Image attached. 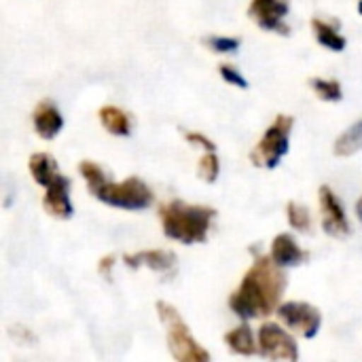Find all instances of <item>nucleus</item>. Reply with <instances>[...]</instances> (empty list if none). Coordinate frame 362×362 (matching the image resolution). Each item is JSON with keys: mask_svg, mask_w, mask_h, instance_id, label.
<instances>
[{"mask_svg": "<svg viewBox=\"0 0 362 362\" xmlns=\"http://www.w3.org/2000/svg\"><path fill=\"white\" fill-rule=\"evenodd\" d=\"M286 291V276L282 267L269 259H257L244 276L240 288L231 295L229 308L240 318H263L269 316Z\"/></svg>", "mask_w": 362, "mask_h": 362, "instance_id": "obj_1", "label": "nucleus"}, {"mask_svg": "<svg viewBox=\"0 0 362 362\" xmlns=\"http://www.w3.org/2000/svg\"><path fill=\"white\" fill-rule=\"evenodd\" d=\"M159 216H161L165 238L182 242V244H202L208 238V231L216 212L212 208L189 206L176 199V202L163 204L159 210Z\"/></svg>", "mask_w": 362, "mask_h": 362, "instance_id": "obj_2", "label": "nucleus"}, {"mask_svg": "<svg viewBox=\"0 0 362 362\" xmlns=\"http://www.w3.org/2000/svg\"><path fill=\"white\" fill-rule=\"evenodd\" d=\"M157 312L159 318L165 327V335H168V348L170 354L178 362H208L210 354L195 341V337L191 335L187 322L180 318L178 310L165 301H157Z\"/></svg>", "mask_w": 362, "mask_h": 362, "instance_id": "obj_3", "label": "nucleus"}, {"mask_svg": "<svg viewBox=\"0 0 362 362\" xmlns=\"http://www.w3.org/2000/svg\"><path fill=\"white\" fill-rule=\"evenodd\" d=\"M295 119L288 115H278L274 125L265 132V136L261 138V142L257 144V148L250 153V161L257 168H276L280 163V159L288 153L291 146V129H293Z\"/></svg>", "mask_w": 362, "mask_h": 362, "instance_id": "obj_4", "label": "nucleus"}, {"mask_svg": "<svg viewBox=\"0 0 362 362\" xmlns=\"http://www.w3.org/2000/svg\"><path fill=\"white\" fill-rule=\"evenodd\" d=\"M93 197L121 210H144L153 204V191L136 176L123 182H106L93 193Z\"/></svg>", "mask_w": 362, "mask_h": 362, "instance_id": "obj_5", "label": "nucleus"}, {"mask_svg": "<svg viewBox=\"0 0 362 362\" xmlns=\"http://www.w3.org/2000/svg\"><path fill=\"white\" fill-rule=\"evenodd\" d=\"M259 352L261 356L272 358V361L295 362L299 358L295 339L274 322H265L259 329Z\"/></svg>", "mask_w": 362, "mask_h": 362, "instance_id": "obj_6", "label": "nucleus"}, {"mask_svg": "<svg viewBox=\"0 0 362 362\" xmlns=\"http://www.w3.org/2000/svg\"><path fill=\"white\" fill-rule=\"evenodd\" d=\"M278 316L280 320L288 327L295 329L297 333H301L305 339H312L318 335L320 325H322V316L320 312L310 305V303H299V301H291L278 308Z\"/></svg>", "mask_w": 362, "mask_h": 362, "instance_id": "obj_7", "label": "nucleus"}, {"mask_svg": "<svg viewBox=\"0 0 362 362\" xmlns=\"http://www.w3.org/2000/svg\"><path fill=\"white\" fill-rule=\"evenodd\" d=\"M286 13H288L286 0H252L250 8H248V15L263 30H274L280 34H288V28L282 23Z\"/></svg>", "mask_w": 362, "mask_h": 362, "instance_id": "obj_8", "label": "nucleus"}, {"mask_svg": "<svg viewBox=\"0 0 362 362\" xmlns=\"http://www.w3.org/2000/svg\"><path fill=\"white\" fill-rule=\"evenodd\" d=\"M45 189H47V193H45L42 206H45L47 214H51L53 218H59V221H68L72 216V202H70V193H68L70 180L59 174Z\"/></svg>", "mask_w": 362, "mask_h": 362, "instance_id": "obj_9", "label": "nucleus"}, {"mask_svg": "<svg viewBox=\"0 0 362 362\" xmlns=\"http://www.w3.org/2000/svg\"><path fill=\"white\" fill-rule=\"evenodd\" d=\"M320 208H322V227L329 235L341 238L350 233V225L346 218V212L341 204L335 199L333 191L329 187L320 189Z\"/></svg>", "mask_w": 362, "mask_h": 362, "instance_id": "obj_10", "label": "nucleus"}, {"mask_svg": "<svg viewBox=\"0 0 362 362\" xmlns=\"http://www.w3.org/2000/svg\"><path fill=\"white\" fill-rule=\"evenodd\" d=\"M280 267H297L308 261V252L299 248V244L293 240L288 233H280L274 244H272V255H269Z\"/></svg>", "mask_w": 362, "mask_h": 362, "instance_id": "obj_11", "label": "nucleus"}, {"mask_svg": "<svg viewBox=\"0 0 362 362\" xmlns=\"http://www.w3.org/2000/svg\"><path fill=\"white\" fill-rule=\"evenodd\" d=\"M64 127L59 110L51 102H40L34 112V129L42 140H53Z\"/></svg>", "mask_w": 362, "mask_h": 362, "instance_id": "obj_12", "label": "nucleus"}, {"mask_svg": "<svg viewBox=\"0 0 362 362\" xmlns=\"http://www.w3.org/2000/svg\"><path fill=\"white\" fill-rule=\"evenodd\" d=\"M127 267H140L146 265L153 272H170L176 263V257L165 250H142L136 255H125L123 257Z\"/></svg>", "mask_w": 362, "mask_h": 362, "instance_id": "obj_13", "label": "nucleus"}, {"mask_svg": "<svg viewBox=\"0 0 362 362\" xmlns=\"http://www.w3.org/2000/svg\"><path fill=\"white\" fill-rule=\"evenodd\" d=\"M28 165H30L32 178H34L40 187H47L51 180H55V178L59 176L55 159H53L51 155H47V153H36V155H32Z\"/></svg>", "mask_w": 362, "mask_h": 362, "instance_id": "obj_14", "label": "nucleus"}, {"mask_svg": "<svg viewBox=\"0 0 362 362\" xmlns=\"http://www.w3.org/2000/svg\"><path fill=\"white\" fill-rule=\"evenodd\" d=\"M100 121L115 136H129L132 134V119H129V115L123 112L117 106H104V108H100Z\"/></svg>", "mask_w": 362, "mask_h": 362, "instance_id": "obj_15", "label": "nucleus"}, {"mask_svg": "<svg viewBox=\"0 0 362 362\" xmlns=\"http://www.w3.org/2000/svg\"><path fill=\"white\" fill-rule=\"evenodd\" d=\"M225 344L229 346L231 352L235 354H242V356H252L257 352V346H255V337H252V331L248 325H242L233 331H229L225 335Z\"/></svg>", "mask_w": 362, "mask_h": 362, "instance_id": "obj_16", "label": "nucleus"}, {"mask_svg": "<svg viewBox=\"0 0 362 362\" xmlns=\"http://www.w3.org/2000/svg\"><path fill=\"white\" fill-rule=\"evenodd\" d=\"M358 151H362V121L344 132L335 142V155L339 157H352Z\"/></svg>", "mask_w": 362, "mask_h": 362, "instance_id": "obj_17", "label": "nucleus"}, {"mask_svg": "<svg viewBox=\"0 0 362 362\" xmlns=\"http://www.w3.org/2000/svg\"><path fill=\"white\" fill-rule=\"evenodd\" d=\"M312 28H314L316 38H318L320 45L329 47L331 51H344L346 49V38L333 25H329L327 21L316 17V19H312Z\"/></svg>", "mask_w": 362, "mask_h": 362, "instance_id": "obj_18", "label": "nucleus"}, {"mask_svg": "<svg viewBox=\"0 0 362 362\" xmlns=\"http://www.w3.org/2000/svg\"><path fill=\"white\" fill-rule=\"evenodd\" d=\"M312 89L316 91V95L325 102H339L341 100V85L337 81H325V78H312L310 81Z\"/></svg>", "mask_w": 362, "mask_h": 362, "instance_id": "obj_19", "label": "nucleus"}, {"mask_svg": "<svg viewBox=\"0 0 362 362\" xmlns=\"http://www.w3.org/2000/svg\"><path fill=\"white\" fill-rule=\"evenodd\" d=\"M78 172H81V176L87 180V185H89V191H91V193H95L102 185H106V182H108V180H106L104 170H102L98 163H93V161H83V163H78Z\"/></svg>", "mask_w": 362, "mask_h": 362, "instance_id": "obj_20", "label": "nucleus"}, {"mask_svg": "<svg viewBox=\"0 0 362 362\" xmlns=\"http://www.w3.org/2000/svg\"><path fill=\"white\" fill-rule=\"evenodd\" d=\"M286 214H288V223H291V227H295L297 231H310L312 221H310V212H308L303 206H299V204L291 202V204L286 206Z\"/></svg>", "mask_w": 362, "mask_h": 362, "instance_id": "obj_21", "label": "nucleus"}, {"mask_svg": "<svg viewBox=\"0 0 362 362\" xmlns=\"http://www.w3.org/2000/svg\"><path fill=\"white\" fill-rule=\"evenodd\" d=\"M218 170H221V161L216 157L214 151H208L202 159H199V176L206 180V182H214L216 176H218Z\"/></svg>", "mask_w": 362, "mask_h": 362, "instance_id": "obj_22", "label": "nucleus"}, {"mask_svg": "<svg viewBox=\"0 0 362 362\" xmlns=\"http://www.w3.org/2000/svg\"><path fill=\"white\" fill-rule=\"evenodd\" d=\"M216 53H229V51H235L240 47V40L238 38H223V36H210L206 40Z\"/></svg>", "mask_w": 362, "mask_h": 362, "instance_id": "obj_23", "label": "nucleus"}, {"mask_svg": "<svg viewBox=\"0 0 362 362\" xmlns=\"http://www.w3.org/2000/svg\"><path fill=\"white\" fill-rule=\"evenodd\" d=\"M218 72H221V76H223L227 83H231V85H235V87H240V89H248V81H246L235 68H231V66H221Z\"/></svg>", "mask_w": 362, "mask_h": 362, "instance_id": "obj_24", "label": "nucleus"}, {"mask_svg": "<svg viewBox=\"0 0 362 362\" xmlns=\"http://www.w3.org/2000/svg\"><path fill=\"white\" fill-rule=\"evenodd\" d=\"M187 140H189L191 144L204 146L206 151H214V148H216L214 142H212L210 138H206V136H202V134H197V132H189V134H187Z\"/></svg>", "mask_w": 362, "mask_h": 362, "instance_id": "obj_25", "label": "nucleus"}, {"mask_svg": "<svg viewBox=\"0 0 362 362\" xmlns=\"http://www.w3.org/2000/svg\"><path fill=\"white\" fill-rule=\"evenodd\" d=\"M112 257H106V259H102V263H100V272L106 276V278H110V267H112Z\"/></svg>", "mask_w": 362, "mask_h": 362, "instance_id": "obj_26", "label": "nucleus"}, {"mask_svg": "<svg viewBox=\"0 0 362 362\" xmlns=\"http://www.w3.org/2000/svg\"><path fill=\"white\" fill-rule=\"evenodd\" d=\"M356 214H358V218L362 221V199L356 204Z\"/></svg>", "mask_w": 362, "mask_h": 362, "instance_id": "obj_27", "label": "nucleus"}, {"mask_svg": "<svg viewBox=\"0 0 362 362\" xmlns=\"http://www.w3.org/2000/svg\"><path fill=\"white\" fill-rule=\"evenodd\" d=\"M358 13H361V15H362V0H361V2H358Z\"/></svg>", "mask_w": 362, "mask_h": 362, "instance_id": "obj_28", "label": "nucleus"}]
</instances>
